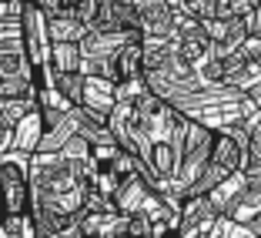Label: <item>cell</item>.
<instances>
[{
  "mask_svg": "<svg viewBox=\"0 0 261 238\" xmlns=\"http://www.w3.org/2000/svg\"><path fill=\"white\" fill-rule=\"evenodd\" d=\"M0 208L4 215L31 211V164L20 158L0 161Z\"/></svg>",
  "mask_w": 261,
  "mask_h": 238,
  "instance_id": "obj_1",
  "label": "cell"
},
{
  "mask_svg": "<svg viewBox=\"0 0 261 238\" xmlns=\"http://www.w3.org/2000/svg\"><path fill=\"white\" fill-rule=\"evenodd\" d=\"M111 77L114 84H134L144 77V40L127 37L117 47V54L111 57Z\"/></svg>",
  "mask_w": 261,
  "mask_h": 238,
  "instance_id": "obj_2",
  "label": "cell"
},
{
  "mask_svg": "<svg viewBox=\"0 0 261 238\" xmlns=\"http://www.w3.org/2000/svg\"><path fill=\"white\" fill-rule=\"evenodd\" d=\"M81 104H84L87 111H94V114L108 117L111 108L117 104V84L111 81V77H104V74L84 77V98H81Z\"/></svg>",
  "mask_w": 261,
  "mask_h": 238,
  "instance_id": "obj_3",
  "label": "cell"
},
{
  "mask_svg": "<svg viewBox=\"0 0 261 238\" xmlns=\"http://www.w3.org/2000/svg\"><path fill=\"white\" fill-rule=\"evenodd\" d=\"M44 131H47L44 111H40V108L27 111V114L14 124V131H10L14 148H17V151H23V154H34V151H37V145H40V138H44Z\"/></svg>",
  "mask_w": 261,
  "mask_h": 238,
  "instance_id": "obj_4",
  "label": "cell"
},
{
  "mask_svg": "<svg viewBox=\"0 0 261 238\" xmlns=\"http://www.w3.org/2000/svg\"><path fill=\"white\" fill-rule=\"evenodd\" d=\"M81 64H84L81 40H50V57H47L50 70H81Z\"/></svg>",
  "mask_w": 261,
  "mask_h": 238,
  "instance_id": "obj_5",
  "label": "cell"
},
{
  "mask_svg": "<svg viewBox=\"0 0 261 238\" xmlns=\"http://www.w3.org/2000/svg\"><path fill=\"white\" fill-rule=\"evenodd\" d=\"M50 84H54L70 104H81V98H84V74H81V70H50Z\"/></svg>",
  "mask_w": 261,
  "mask_h": 238,
  "instance_id": "obj_6",
  "label": "cell"
},
{
  "mask_svg": "<svg viewBox=\"0 0 261 238\" xmlns=\"http://www.w3.org/2000/svg\"><path fill=\"white\" fill-rule=\"evenodd\" d=\"M218 4H221V0H185V7L191 10L198 20H211V17H218Z\"/></svg>",
  "mask_w": 261,
  "mask_h": 238,
  "instance_id": "obj_7",
  "label": "cell"
}]
</instances>
